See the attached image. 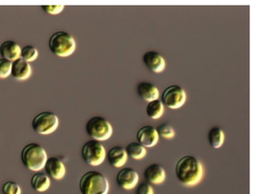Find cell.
<instances>
[{"label":"cell","mask_w":256,"mask_h":194,"mask_svg":"<svg viewBox=\"0 0 256 194\" xmlns=\"http://www.w3.org/2000/svg\"><path fill=\"white\" fill-rule=\"evenodd\" d=\"M176 174L179 182L186 187H194L202 180L204 168L195 156H184L176 162Z\"/></svg>","instance_id":"cell-1"},{"label":"cell","mask_w":256,"mask_h":194,"mask_svg":"<svg viewBox=\"0 0 256 194\" xmlns=\"http://www.w3.org/2000/svg\"><path fill=\"white\" fill-rule=\"evenodd\" d=\"M20 160L24 166L28 170L32 172H40L45 167V163L48 160L47 151L40 144L30 143L22 148Z\"/></svg>","instance_id":"cell-2"},{"label":"cell","mask_w":256,"mask_h":194,"mask_svg":"<svg viewBox=\"0 0 256 194\" xmlns=\"http://www.w3.org/2000/svg\"><path fill=\"white\" fill-rule=\"evenodd\" d=\"M81 194H108L109 183L106 175L98 171H88L80 180Z\"/></svg>","instance_id":"cell-3"},{"label":"cell","mask_w":256,"mask_h":194,"mask_svg":"<svg viewBox=\"0 0 256 194\" xmlns=\"http://www.w3.org/2000/svg\"><path fill=\"white\" fill-rule=\"evenodd\" d=\"M50 52L59 57H68L74 54L76 43L74 37L66 31H58L52 34L48 40Z\"/></svg>","instance_id":"cell-4"},{"label":"cell","mask_w":256,"mask_h":194,"mask_svg":"<svg viewBox=\"0 0 256 194\" xmlns=\"http://www.w3.org/2000/svg\"><path fill=\"white\" fill-rule=\"evenodd\" d=\"M86 132L92 139L102 142L112 136L113 126L106 118L95 116L87 121Z\"/></svg>","instance_id":"cell-5"},{"label":"cell","mask_w":256,"mask_h":194,"mask_svg":"<svg viewBox=\"0 0 256 194\" xmlns=\"http://www.w3.org/2000/svg\"><path fill=\"white\" fill-rule=\"evenodd\" d=\"M81 155L84 161L90 166H99L106 158V147L99 141H87L81 149Z\"/></svg>","instance_id":"cell-6"},{"label":"cell","mask_w":256,"mask_h":194,"mask_svg":"<svg viewBox=\"0 0 256 194\" xmlns=\"http://www.w3.org/2000/svg\"><path fill=\"white\" fill-rule=\"evenodd\" d=\"M59 123V118L56 114L44 111L34 116L32 121V128L36 134L48 135L57 130Z\"/></svg>","instance_id":"cell-7"},{"label":"cell","mask_w":256,"mask_h":194,"mask_svg":"<svg viewBox=\"0 0 256 194\" xmlns=\"http://www.w3.org/2000/svg\"><path fill=\"white\" fill-rule=\"evenodd\" d=\"M162 104L170 109H178L186 102V93L179 85H170L162 94Z\"/></svg>","instance_id":"cell-8"},{"label":"cell","mask_w":256,"mask_h":194,"mask_svg":"<svg viewBox=\"0 0 256 194\" xmlns=\"http://www.w3.org/2000/svg\"><path fill=\"white\" fill-rule=\"evenodd\" d=\"M139 182V174L132 168H122L116 174V183L123 189H132Z\"/></svg>","instance_id":"cell-9"},{"label":"cell","mask_w":256,"mask_h":194,"mask_svg":"<svg viewBox=\"0 0 256 194\" xmlns=\"http://www.w3.org/2000/svg\"><path fill=\"white\" fill-rule=\"evenodd\" d=\"M44 168L48 176L54 180H62L66 174V167L64 161L57 157H48Z\"/></svg>","instance_id":"cell-10"},{"label":"cell","mask_w":256,"mask_h":194,"mask_svg":"<svg viewBox=\"0 0 256 194\" xmlns=\"http://www.w3.org/2000/svg\"><path fill=\"white\" fill-rule=\"evenodd\" d=\"M142 62L144 66L153 73H162L166 68V61L162 54L150 51L142 55Z\"/></svg>","instance_id":"cell-11"},{"label":"cell","mask_w":256,"mask_h":194,"mask_svg":"<svg viewBox=\"0 0 256 194\" xmlns=\"http://www.w3.org/2000/svg\"><path fill=\"white\" fill-rule=\"evenodd\" d=\"M137 142L144 147H152L158 143L160 135L155 127L146 125L140 128L137 132Z\"/></svg>","instance_id":"cell-12"},{"label":"cell","mask_w":256,"mask_h":194,"mask_svg":"<svg viewBox=\"0 0 256 194\" xmlns=\"http://www.w3.org/2000/svg\"><path fill=\"white\" fill-rule=\"evenodd\" d=\"M32 75V67L30 63L19 58L12 62V74L10 76L14 77L17 81H26L29 79Z\"/></svg>","instance_id":"cell-13"},{"label":"cell","mask_w":256,"mask_h":194,"mask_svg":"<svg viewBox=\"0 0 256 194\" xmlns=\"http://www.w3.org/2000/svg\"><path fill=\"white\" fill-rule=\"evenodd\" d=\"M108 163L115 168H120L128 161V155L124 147L116 146L111 147L106 153Z\"/></svg>","instance_id":"cell-14"},{"label":"cell","mask_w":256,"mask_h":194,"mask_svg":"<svg viewBox=\"0 0 256 194\" xmlns=\"http://www.w3.org/2000/svg\"><path fill=\"white\" fill-rule=\"evenodd\" d=\"M20 52H22V48L19 45V43L14 41H4L0 45L1 58L6 59L12 63L20 58Z\"/></svg>","instance_id":"cell-15"},{"label":"cell","mask_w":256,"mask_h":194,"mask_svg":"<svg viewBox=\"0 0 256 194\" xmlns=\"http://www.w3.org/2000/svg\"><path fill=\"white\" fill-rule=\"evenodd\" d=\"M144 177L150 184L158 185L166 180V171L160 164L153 163L146 168Z\"/></svg>","instance_id":"cell-16"},{"label":"cell","mask_w":256,"mask_h":194,"mask_svg":"<svg viewBox=\"0 0 256 194\" xmlns=\"http://www.w3.org/2000/svg\"><path fill=\"white\" fill-rule=\"evenodd\" d=\"M137 94L142 100L146 101L148 103L160 99V90L151 82L139 83L137 86Z\"/></svg>","instance_id":"cell-17"},{"label":"cell","mask_w":256,"mask_h":194,"mask_svg":"<svg viewBox=\"0 0 256 194\" xmlns=\"http://www.w3.org/2000/svg\"><path fill=\"white\" fill-rule=\"evenodd\" d=\"M31 187L38 192H44L50 187V178L47 174L40 172H36L31 177Z\"/></svg>","instance_id":"cell-18"},{"label":"cell","mask_w":256,"mask_h":194,"mask_svg":"<svg viewBox=\"0 0 256 194\" xmlns=\"http://www.w3.org/2000/svg\"><path fill=\"white\" fill-rule=\"evenodd\" d=\"M208 140L210 147L212 148H219L222 146L224 142V132L218 126L212 127L209 131Z\"/></svg>","instance_id":"cell-19"},{"label":"cell","mask_w":256,"mask_h":194,"mask_svg":"<svg viewBox=\"0 0 256 194\" xmlns=\"http://www.w3.org/2000/svg\"><path fill=\"white\" fill-rule=\"evenodd\" d=\"M128 157L134 160H142L146 156V147H144L139 142H132L125 148Z\"/></svg>","instance_id":"cell-20"},{"label":"cell","mask_w":256,"mask_h":194,"mask_svg":"<svg viewBox=\"0 0 256 194\" xmlns=\"http://www.w3.org/2000/svg\"><path fill=\"white\" fill-rule=\"evenodd\" d=\"M146 114L152 120H158L162 118V115L164 114V105L162 104L160 99L148 102L146 106Z\"/></svg>","instance_id":"cell-21"},{"label":"cell","mask_w":256,"mask_h":194,"mask_svg":"<svg viewBox=\"0 0 256 194\" xmlns=\"http://www.w3.org/2000/svg\"><path fill=\"white\" fill-rule=\"evenodd\" d=\"M38 57V51L33 45H26L22 48L20 58L22 60L26 61L28 63L34 62Z\"/></svg>","instance_id":"cell-22"},{"label":"cell","mask_w":256,"mask_h":194,"mask_svg":"<svg viewBox=\"0 0 256 194\" xmlns=\"http://www.w3.org/2000/svg\"><path fill=\"white\" fill-rule=\"evenodd\" d=\"M156 131H158V134L160 135V137L165 138V139H172L176 136L174 129L168 123H162L158 127L156 128Z\"/></svg>","instance_id":"cell-23"},{"label":"cell","mask_w":256,"mask_h":194,"mask_svg":"<svg viewBox=\"0 0 256 194\" xmlns=\"http://www.w3.org/2000/svg\"><path fill=\"white\" fill-rule=\"evenodd\" d=\"M3 194H22V188L20 185L14 181H7L2 186Z\"/></svg>","instance_id":"cell-24"},{"label":"cell","mask_w":256,"mask_h":194,"mask_svg":"<svg viewBox=\"0 0 256 194\" xmlns=\"http://www.w3.org/2000/svg\"><path fill=\"white\" fill-rule=\"evenodd\" d=\"M12 63L10 61L1 58L0 59V80L6 79L12 74Z\"/></svg>","instance_id":"cell-25"},{"label":"cell","mask_w":256,"mask_h":194,"mask_svg":"<svg viewBox=\"0 0 256 194\" xmlns=\"http://www.w3.org/2000/svg\"><path fill=\"white\" fill-rule=\"evenodd\" d=\"M135 194H154V188L148 182H142L138 185Z\"/></svg>","instance_id":"cell-26"},{"label":"cell","mask_w":256,"mask_h":194,"mask_svg":"<svg viewBox=\"0 0 256 194\" xmlns=\"http://www.w3.org/2000/svg\"><path fill=\"white\" fill-rule=\"evenodd\" d=\"M41 8L46 14H50V15H57V14H61L64 9V5H52V6L46 5V6H41Z\"/></svg>","instance_id":"cell-27"}]
</instances>
